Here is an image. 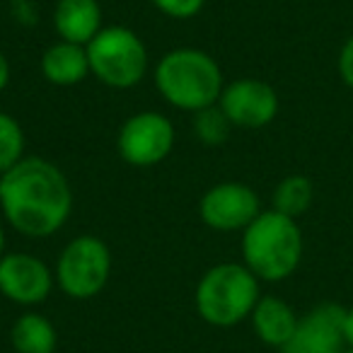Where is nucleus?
Instances as JSON below:
<instances>
[{
	"label": "nucleus",
	"instance_id": "1",
	"mask_svg": "<svg viewBox=\"0 0 353 353\" xmlns=\"http://www.w3.org/2000/svg\"><path fill=\"white\" fill-rule=\"evenodd\" d=\"M0 213L20 235L46 240L68 223L73 187L51 160L27 155L3 174Z\"/></svg>",
	"mask_w": 353,
	"mask_h": 353
},
{
	"label": "nucleus",
	"instance_id": "2",
	"mask_svg": "<svg viewBox=\"0 0 353 353\" xmlns=\"http://www.w3.org/2000/svg\"><path fill=\"white\" fill-rule=\"evenodd\" d=\"M152 80L170 107L196 114L221 99L225 78L211 54L192 46L172 49L155 63Z\"/></svg>",
	"mask_w": 353,
	"mask_h": 353
},
{
	"label": "nucleus",
	"instance_id": "3",
	"mask_svg": "<svg viewBox=\"0 0 353 353\" xmlns=\"http://www.w3.org/2000/svg\"><path fill=\"white\" fill-rule=\"evenodd\" d=\"M242 264L259 281L279 283L295 274L303 259V232L295 218L279 211H261L242 230Z\"/></svg>",
	"mask_w": 353,
	"mask_h": 353
},
{
	"label": "nucleus",
	"instance_id": "4",
	"mask_svg": "<svg viewBox=\"0 0 353 353\" xmlns=\"http://www.w3.org/2000/svg\"><path fill=\"white\" fill-rule=\"evenodd\" d=\"M259 298V279L242 261H223L203 271L196 283L194 305L206 324L228 329L250 319Z\"/></svg>",
	"mask_w": 353,
	"mask_h": 353
},
{
	"label": "nucleus",
	"instance_id": "5",
	"mask_svg": "<svg viewBox=\"0 0 353 353\" xmlns=\"http://www.w3.org/2000/svg\"><path fill=\"white\" fill-rule=\"evenodd\" d=\"M85 49L90 59V73L112 90L136 88L150 68L145 41L123 25L102 27Z\"/></svg>",
	"mask_w": 353,
	"mask_h": 353
},
{
	"label": "nucleus",
	"instance_id": "6",
	"mask_svg": "<svg viewBox=\"0 0 353 353\" xmlns=\"http://www.w3.org/2000/svg\"><path fill=\"white\" fill-rule=\"evenodd\" d=\"M112 250L97 235H78L61 250L56 261V285L70 300H92L112 276Z\"/></svg>",
	"mask_w": 353,
	"mask_h": 353
},
{
	"label": "nucleus",
	"instance_id": "7",
	"mask_svg": "<svg viewBox=\"0 0 353 353\" xmlns=\"http://www.w3.org/2000/svg\"><path fill=\"white\" fill-rule=\"evenodd\" d=\"M174 123L160 112L131 114L121 123L117 136V150L121 160L131 167H155L170 157L174 148Z\"/></svg>",
	"mask_w": 353,
	"mask_h": 353
},
{
	"label": "nucleus",
	"instance_id": "8",
	"mask_svg": "<svg viewBox=\"0 0 353 353\" xmlns=\"http://www.w3.org/2000/svg\"><path fill=\"white\" fill-rule=\"evenodd\" d=\"M259 213V194L242 182L213 184L199 201V218L216 232H242Z\"/></svg>",
	"mask_w": 353,
	"mask_h": 353
},
{
	"label": "nucleus",
	"instance_id": "9",
	"mask_svg": "<svg viewBox=\"0 0 353 353\" xmlns=\"http://www.w3.org/2000/svg\"><path fill=\"white\" fill-rule=\"evenodd\" d=\"M56 285L54 269L30 252H6L0 256V295L20 307L41 305Z\"/></svg>",
	"mask_w": 353,
	"mask_h": 353
},
{
	"label": "nucleus",
	"instance_id": "10",
	"mask_svg": "<svg viewBox=\"0 0 353 353\" xmlns=\"http://www.w3.org/2000/svg\"><path fill=\"white\" fill-rule=\"evenodd\" d=\"M218 107L230 119L232 128H264L279 114V94L259 78H237L225 83Z\"/></svg>",
	"mask_w": 353,
	"mask_h": 353
},
{
	"label": "nucleus",
	"instance_id": "11",
	"mask_svg": "<svg viewBox=\"0 0 353 353\" xmlns=\"http://www.w3.org/2000/svg\"><path fill=\"white\" fill-rule=\"evenodd\" d=\"M343 314L346 307L336 303H322L298 319L290 341L281 353H343Z\"/></svg>",
	"mask_w": 353,
	"mask_h": 353
},
{
	"label": "nucleus",
	"instance_id": "12",
	"mask_svg": "<svg viewBox=\"0 0 353 353\" xmlns=\"http://www.w3.org/2000/svg\"><path fill=\"white\" fill-rule=\"evenodd\" d=\"M102 8L97 0H59L54 8V32L59 39L88 46L102 30Z\"/></svg>",
	"mask_w": 353,
	"mask_h": 353
},
{
	"label": "nucleus",
	"instance_id": "13",
	"mask_svg": "<svg viewBox=\"0 0 353 353\" xmlns=\"http://www.w3.org/2000/svg\"><path fill=\"white\" fill-rule=\"evenodd\" d=\"M250 319L256 339L266 346L281 351L290 341L300 317L285 300L276 298V295H261L259 303L252 310Z\"/></svg>",
	"mask_w": 353,
	"mask_h": 353
},
{
	"label": "nucleus",
	"instance_id": "14",
	"mask_svg": "<svg viewBox=\"0 0 353 353\" xmlns=\"http://www.w3.org/2000/svg\"><path fill=\"white\" fill-rule=\"evenodd\" d=\"M39 68L46 83L56 85V88H73V85L83 83L88 75H92L90 73L88 49L63 39L54 41L41 54Z\"/></svg>",
	"mask_w": 353,
	"mask_h": 353
},
{
	"label": "nucleus",
	"instance_id": "15",
	"mask_svg": "<svg viewBox=\"0 0 353 353\" xmlns=\"http://www.w3.org/2000/svg\"><path fill=\"white\" fill-rule=\"evenodd\" d=\"M10 346L15 353H56L59 332L41 312H22L10 327Z\"/></svg>",
	"mask_w": 353,
	"mask_h": 353
},
{
	"label": "nucleus",
	"instance_id": "16",
	"mask_svg": "<svg viewBox=\"0 0 353 353\" xmlns=\"http://www.w3.org/2000/svg\"><path fill=\"white\" fill-rule=\"evenodd\" d=\"M312 199H314V187L307 176L290 174V176H283L279 182V187L274 189L271 208L298 221V218L303 216V213H307V208L312 206Z\"/></svg>",
	"mask_w": 353,
	"mask_h": 353
},
{
	"label": "nucleus",
	"instance_id": "17",
	"mask_svg": "<svg viewBox=\"0 0 353 353\" xmlns=\"http://www.w3.org/2000/svg\"><path fill=\"white\" fill-rule=\"evenodd\" d=\"M25 128L12 114L0 112V174L10 172L17 162L25 160Z\"/></svg>",
	"mask_w": 353,
	"mask_h": 353
},
{
	"label": "nucleus",
	"instance_id": "18",
	"mask_svg": "<svg viewBox=\"0 0 353 353\" xmlns=\"http://www.w3.org/2000/svg\"><path fill=\"white\" fill-rule=\"evenodd\" d=\"M230 131H232L230 119L223 114V109L218 104L194 114V133H196V138L203 145L208 148L223 145L230 138Z\"/></svg>",
	"mask_w": 353,
	"mask_h": 353
},
{
	"label": "nucleus",
	"instance_id": "19",
	"mask_svg": "<svg viewBox=\"0 0 353 353\" xmlns=\"http://www.w3.org/2000/svg\"><path fill=\"white\" fill-rule=\"evenodd\" d=\"M150 3L172 20H192L206 6V0H150Z\"/></svg>",
	"mask_w": 353,
	"mask_h": 353
},
{
	"label": "nucleus",
	"instance_id": "20",
	"mask_svg": "<svg viewBox=\"0 0 353 353\" xmlns=\"http://www.w3.org/2000/svg\"><path fill=\"white\" fill-rule=\"evenodd\" d=\"M10 12L17 20V25H25V27H32L37 20H39V12H37V8H34L32 0H12Z\"/></svg>",
	"mask_w": 353,
	"mask_h": 353
},
{
	"label": "nucleus",
	"instance_id": "21",
	"mask_svg": "<svg viewBox=\"0 0 353 353\" xmlns=\"http://www.w3.org/2000/svg\"><path fill=\"white\" fill-rule=\"evenodd\" d=\"M339 75L348 88H353V37L343 44L341 54H339Z\"/></svg>",
	"mask_w": 353,
	"mask_h": 353
},
{
	"label": "nucleus",
	"instance_id": "22",
	"mask_svg": "<svg viewBox=\"0 0 353 353\" xmlns=\"http://www.w3.org/2000/svg\"><path fill=\"white\" fill-rule=\"evenodd\" d=\"M10 75H12V70H10V61H8V56L0 51V92L10 85Z\"/></svg>",
	"mask_w": 353,
	"mask_h": 353
},
{
	"label": "nucleus",
	"instance_id": "23",
	"mask_svg": "<svg viewBox=\"0 0 353 353\" xmlns=\"http://www.w3.org/2000/svg\"><path fill=\"white\" fill-rule=\"evenodd\" d=\"M343 339H346V346L353 348V307H348L343 314Z\"/></svg>",
	"mask_w": 353,
	"mask_h": 353
},
{
	"label": "nucleus",
	"instance_id": "24",
	"mask_svg": "<svg viewBox=\"0 0 353 353\" xmlns=\"http://www.w3.org/2000/svg\"><path fill=\"white\" fill-rule=\"evenodd\" d=\"M6 254V230H3V223H0V256Z\"/></svg>",
	"mask_w": 353,
	"mask_h": 353
},
{
	"label": "nucleus",
	"instance_id": "25",
	"mask_svg": "<svg viewBox=\"0 0 353 353\" xmlns=\"http://www.w3.org/2000/svg\"><path fill=\"white\" fill-rule=\"evenodd\" d=\"M343 353H353V348H351V346H348V348H343Z\"/></svg>",
	"mask_w": 353,
	"mask_h": 353
},
{
	"label": "nucleus",
	"instance_id": "26",
	"mask_svg": "<svg viewBox=\"0 0 353 353\" xmlns=\"http://www.w3.org/2000/svg\"><path fill=\"white\" fill-rule=\"evenodd\" d=\"M0 187H3V174H0Z\"/></svg>",
	"mask_w": 353,
	"mask_h": 353
}]
</instances>
